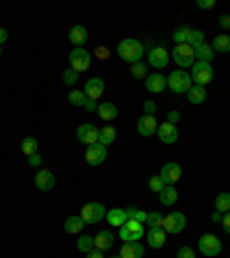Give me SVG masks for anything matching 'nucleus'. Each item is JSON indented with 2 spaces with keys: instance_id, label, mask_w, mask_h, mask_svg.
Masks as SVG:
<instances>
[{
  "instance_id": "nucleus-39",
  "label": "nucleus",
  "mask_w": 230,
  "mask_h": 258,
  "mask_svg": "<svg viewBox=\"0 0 230 258\" xmlns=\"http://www.w3.org/2000/svg\"><path fill=\"white\" fill-rule=\"evenodd\" d=\"M161 221H164V215H159L157 210L147 212V221H145V224L150 226V228H157V226H161Z\"/></svg>"
},
{
  "instance_id": "nucleus-42",
  "label": "nucleus",
  "mask_w": 230,
  "mask_h": 258,
  "mask_svg": "<svg viewBox=\"0 0 230 258\" xmlns=\"http://www.w3.org/2000/svg\"><path fill=\"white\" fill-rule=\"evenodd\" d=\"M177 258H196V251L191 247H180L177 249Z\"/></svg>"
},
{
  "instance_id": "nucleus-2",
  "label": "nucleus",
  "mask_w": 230,
  "mask_h": 258,
  "mask_svg": "<svg viewBox=\"0 0 230 258\" xmlns=\"http://www.w3.org/2000/svg\"><path fill=\"white\" fill-rule=\"evenodd\" d=\"M166 83L171 88V92H177V95H187L189 88L193 86L191 74L187 70H175L171 72V76H166Z\"/></svg>"
},
{
  "instance_id": "nucleus-18",
  "label": "nucleus",
  "mask_w": 230,
  "mask_h": 258,
  "mask_svg": "<svg viewBox=\"0 0 230 258\" xmlns=\"http://www.w3.org/2000/svg\"><path fill=\"white\" fill-rule=\"evenodd\" d=\"M157 136H159V141L161 143H166V145H173L177 141V127L175 124H171V122H164V124H159V129H157Z\"/></svg>"
},
{
  "instance_id": "nucleus-54",
  "label": "nucleus",
  "mask_w": 230,
  "mask_h": 258,
  "mask_svg": "<svg viewBox=\"0 0 230 258\" xmlns=\"http://www.w3.org/2000/svg\"><path fill=\"white\" fill-rule=\"evenodd\" d=\"M111 258H122V256H120V253H118V256H111Z\"/></svg>"
},
{
  "instance_id": "nucleus-21",
  "label": "nucleus",
  "mask_w": 230,
  "mask_h": 258,
  "mask_svg": "<svg viewBox=\"0 0 230 258\" xmlns=\"http://www.w3.org/2000/svg\"><path fill=\"white\" fill-rule=\"evenodd\" d=\"M145 88H147L150 92H164L168 88L166 76L164 74H147V79H145Z\"/></svg>"
},
{
  "instance_id": "nucleus-23",
  "label": "nucleus",
  "mask_w": 230,
  "mask_h": 258,
  "mask_svg": "<svg viewBox=\"0 0 230 258\" xmlns=\"http://www.w3.org/2000/svg\"><path fill=\"white\" fill-rule=\"evenodd\" d=\"M69 42L74 44V48H83V44L88 42V28L86 26H74L69 30Z\"/></svg>"
},
{
  "instance_id": "nucleus-14",
  "label": "nucleus",
  "mask_w": 230,
  "mask_h": 258,
  "mask_svg": "<svg viewBox=\"0 0 230 258\" xmlns=\"http://www.w3.org/2000/svg\"><path fill=\"white\" fill-rule=\"evenodd\" d=\"M104 90H106V83H104V79H97V76L88 79L86 88H83V92H86L88 99H95V102L104 95Z\"/></svg>"
},
{
  "instance_id": "nucleus-8",
  "label": "nucleus",
  "mask_w": 230,
  "mask_h": 258,
  "mask_svg": "<svg viewBox=\"0 0 230 258\" xmlns=\"http://www.w3.org/2000/svg\"><path fill=\"white\" fill-rule=\"evenodd\" d=\"M161 228L166 233H171V235L182 233L184 228H187V217H184V212H171V215H166L164 221H161Z\"/></svg>"
},
{
  "instance_id": "nucleus-41",
  "label": "nucleus",
  "mask_w": 230,
  "mask_h": 258,
  "mask_svg": "<svg viewBox=\"0 0 230 258\" xmlns=\"http://www.w3.org/2000/svg\"><path fill=\"white\" fill-rule=\"evenodd\" d=\"M76 81H79V72H74V70L69 67V70L62 74V83H64V86H74Z\"/></svg>"
},
{
  "instance_id": "nucleus-9",
  "label": "nucleus",
  "mask_w": 230,
  "mask_h": 258,
  "mask_svg": "<svg viewBox=\"0 0 230 258\" xmlns=\"http://www.w3.org/2000/svg\"><path fill=\"white\" fill-rule=\"evenodd\" d=\"M81 219L86 224H97V221L106 219V208L104 203H86L81 208Z\"/></svg>"
},
{
  "instance_id": "nucleus-16",
  "label": "nucleus",
  "mask_w": 230,
  "mask_h": 258,
  "mask_svg": "<svg viewBox=\"0 0 230 258\" xmlns=\"http://www.w3.org/2000/svg\"><path fill=\"white\" fill-rule=\"evenodd\" d=\"M136 129H138L140 136H152V134H157L159 122H157L155 115H140L138 122H136Z\"/></svg>"
},
{
  "instance_id": "nucleus-31",
  "label": "nucleus",
  "mask_w": 230,
  "mask_h": 258,
  "mask_svg": "<svg viewBox=\"0 0 230 258\" xmlns=\"http://www.w3.org/2000/svg\"><path fill=\"white\" fill-rule=\"evenodd\" d=\"M187 95H189V102L198 106V104H203V102H205L207 92H205V88H203V86H191V88H189Z\"/></svg>"
},
{
  "instance_id": "nucleus-12",
  "label": "nucleus",
  "mask_w": 230,
  "mask_h": 258,
  "mask_svg": "<svg viewBox=\"0 0 230 258\" xmlns=\"http://www.w3.org/2000/svg\"><path fill=\"white\" fill-rule=\"evenodd\" d=\"M159 177L164 180V184H175L180 177H182V166L177 164V161H168L164 164L159 171Z\"/></svg>"
},
{
  "instance_id": "nucleus-32",
  "label": "nucleus",
  "mask_w": 230,
  "mask_h": 258,
  "mask_svg": "<svg viewBox=\"0 0 230 258\" xmlns=\"http://www.w3.org/2000/svg\"><path fill=\"white\" fill-rule=\"evenodd\" d=\"M214 205H216V212H221V215L230 212V194L228 191H221L219 196H216Z\"/></svg>"
},
{
  "instance_id": "nucleus-55",
  "label": "nucleus",
  "mask_w": 230,
  "mask_h": 258,
  "mask_svg": "<svg viewBox=\"0 0 230 258\" xmlns=\"http://www.w3.org/2000/svg\"><path fill=\"white\" fill-rule=\"evenodd\" d=\"M0 55H3V46H0Z\"/></svg>"
},
{
  "instance_id": "nucleus-25",
  "label": "nucleus",
  "mask_w": 230,
  "mask_h": 258,
  "mask_svg": "<svg viewBox=\"0 0 230 258\" xmlns=\"http://www.w3.org/2000/svg\"><path fill=\"white\" fill-rule=\"evenodd\" d=\"M97 115L102 120H106V122H111V120L118 118V106L111 102H104V104H99V108H97Z\"/></svg>"
},
{
  "instance_id": "nucleus-29",
  "label": "nucleus",
  "mask_w": 230,
  "mask_h": 258,
  "mask_svg": "<svg viewBox=\"0 0 230 258\" xmlns=\"http://www.w3.org/2000/svg\"><path fill=\"white\" fill-rule=\"evenodd\" d=\"M196 60H200V62H212V60H214V48H212V44L205 42L203 46L196 48Z\"/></svg>"
},
{
  "instance_id": "nucleus-34",
  "label": "nucleus",
  "mask_w": 230,
  "mask_h": 258,
  "mask_svg": "<svg viewBox=\"0 0 230 258\" xmlns=\"http://www.w3.org/2000/svg\"><path fill=\"white\" fill-rule=\"evenodd\" d=\"M76 247H79V251H83V253L92 251V249H95V237H90V235H79V240H76Z\"/></svg>"
},
{
  "instance_id": "nucleus-50",
  "label": "nucleus",
  "mask_w": 230,
  "mask_h": 258,
  "mask_svg": "<svg viewBox=\"0 0 230 258\" xmlns=\"http://www.w3.org/2000/svg\"><path fill=\"white\" fill-rule=\"evenodd\" d=\"M221 226H223V231L230 235V212H225L223 219H221Z\"/></svg>"
},
{
  "instance_id": "nucleus-44",
  "label": "nucleus",
  "mask_w": 230,
  "mask_h": 258,
  "mask_svg": "<svg viewBox=\"0 0 230 258\" xmlns=\"http://www.w3.org/2000/svg\"><path fill=\"white\" fill-rule=\"evenodd\" d=\"M143 115H155V113H157V104L155 102H145L143 104Z\"/></svg>"
},
{
  "instance_id": "nucleus-49",
  "label": "nucleus",
  "mask_w": 230,
  "mask_h": 258,
  "mask_svg": "<svg viewBox=\"0 0 230 258\" xmlns=\"http://www.w3.org/2000/svg\"><path fill=\"white\" fill-rule=\"evenodd\" d=\"M86 111H90V113H97V108H99V104L95 102V99H86Z\"/></svg>"
},
{
  "instance_id": "nucleus-15",
  "label": "nucleus",
  "mask_w": 230,
  "mask_h": 258,
  "mask_svg": "<svg viewBox=\"0 0 230 258\" xmlns=\"http://www.w3.org/2000/svg\"><path fill=\"white\" fill-rule=\"evenodd\" d=\"M166 235H168V233L164 231L161 226H157V228H150V231H145V240H147V247L161 249L164 244H166Z\"/></svg>"
},
{
  "instance_id": "nucleus-17",
  "label": "nucleus",
  "mask_w": 230,
  "mask_h": 258,
  "mask_svg": "<svg viewBox=\"0 0 230 258\" xmlns=\"http://www.w3.org/2000/svg\"><path fill=\"white\" fill-rule=\"evenodd\" d=\"M35 187H37L39 191H51V189L55 187V175L51 171H46V168L37 171V175H35Z\"/></svg>"
},
{
  "instance_id": "nucleus-3",
  "label": "nucleus",
  "mask_w": 230,
  "mask_h": 258,
  "mask_svg": "<svg viewBox=\"0 0 230 258\" xmlns=\"http://www.w3.org/2000/svg\"><path fill=\"white\" fill-rule=\"evenodd\" d=\"M171 58L177 62L180 70H191L193 62H196V48H191L189 44H177V46L173 48Z\"/></svg>"
},
{
  "instance_id": "nucleus-27",
  "label": "nucleus",
  "mask_w": 230,
  "mask_h": 258,
  "mask_svg": "<svg viewBox=\"0 0 230 258\" xmlns=\"http://www.w3.org/2000/svg\"><path fill=\"white\" fill-rule=\"evenodd\" d=\"M83 226H86V221L81 219V217H67V219H64V233L79 235V233L83 231Z\"/></svg>"
},
{
  "instance_id": "nucleus-47",
  "label": "nucleus",
  "mask_w": 230,
  "mask_h": 258,
  "mask_svg": "<svg viewBox=\"0 0 230 258\" xmlns=\"http://www.w3.org/2000/svg\"><path fill=\"white\" fill-rule=\"evenodd\" d=\"M180 118H182V115H180V111H168V120H166V122L177 124V122H180Z\"/></svg>"
},
{
  "instance_id": "nucleus-30",
  "label": "nucleus",
  "mask_w": 230,
  "mask_h": 258,
  "mask_svg": "<svg viewBox=\"0 0 230 258\" xmlns=\"http://www.w3.org/2000/svg\"><path fill=\"white\" fill-rule=\"evenodd\" d=\"M191 35H193V28L182 26V28H177V30L173 32V42H175V46H177V44H189Z\"/></svg>"
},
{
  "instance_id": "nucleus-43",
  "label": "nucleus",
  "mask_w": 230,
  "mask_h": 258,
  "mask_svg": "<svg viewBox=\"0 0 230 258\" xmlns=\"http://www.w3.org/2000/svg\"><path fill=\"white\" fill-rule=\"evenodd\" d=\"M95 55H97V58H99V60H106L108 55H111V51H108V46H97Z\"/></svg>"
},
{
  "instance_id": "nucleus-19",
  "label": "nucleus",
  "mask_w": 230,
  "mask_h": 258,
  "mask_svg": "<svg viewBox=\"0 0 230 258\" xmlns=\"http://www.w3.org/2000/svg\"><path fill=\"white\" fill-rule=\"evenodd\" d=\"M129 221L127 217V210L124 208H113V210H106V224L115 226V228H120V226H124Z\"/></svg>"
},
{
  "instance_id": "nucleus-4",
  "label": "nucleus",
  "mask_w": 230,
  "mask_h": 258,
  "mask_svg": "<svg viewBox=\"0 0 230 258\" xmlns=\"http://www.w3.org/2000/svg\"><path fill=\"white\" fill-rule=\"evenodd\" d=\"M214 79V70H212V62H200V60H196L191 67V81L193 86H207L209 81Z\"/></svg>"
},
{
  "instance_id": "nucleus-37",
  "label": "nucleus",
  "mask_w": 230,
  "mask_h": 258,
  "mask_svg": "<svg viewBox=\"0 0 230 258\" xmlns=\"http://www.w3.org/2000/svg\"><path fill=\"white\" fill-rule=\"evenodd\" d=\"M124 210H127V217L131 221H140V224L147 221V212H143V210H138V208H124Z\"/></svg>"
},
{
  "instance_id": "nucleus-1",
  "label": "nucleus",
  "mask_w": 230,
  "mask_h": 258,
  "mask_svg": "<svg viewBox=\"0 0 230 258\" xmlns=\"http://www.w3.org/2000/svg\"><path fill=\"white\" fill-rule=\"evenodd\" d=\"M118 55H120V60H124V62H129V64L140 62L143 55H145L143 44H140L138 39H134V37L122 39V42L118 44Z\"/></svg>"
},
{
  "instance_id": "nucleus-33",
  "label": "nucleus",
  "mask_w": 230,
  "mask_h": 258,
  "mask_svg": "<svg viewBox=\"0 0 230 258\" xmlns=\"http://www.w3.org/2000/svg\"><path fill=\"white\" fill-rule=\"evenodd\" d=\"M37 148H39V143H37V139H35V136H26V139L21 141V150H23V155H26V157L35 155V152H37Z\"/></svg>"
},
{
  "instance_id": "nucleus-22",
  "label": "nucleus",
  "mask_w": 230,
  "mask_h": 258,
  "mask_svg": "<svg viewBox=\"0 0 230 258\" xmlns=\"http://www.w3.org/2000/svg\"><path fill=\"white\" fill-rule=\"evenodd\" d=\"M113 244H115V235L111 231H99L95 235V249H99V251H108Z\"/></svg>"
},
{
  "instance_id": "nucleus-26",
  "label": "nucleus",
  "mask_w": 230,
  "mask_h": 258,
  "mask_svg": "<svg viewBox=\"0 0 230 258\" xmlns=\"http://www.w3.org/2000/svg\"><path fill=\"white\" fill-rule=\"evenodd\" d=\"M212 48H214V53H230V35L223 32V35H216L212 39Z\"/></svg>"
},
{
  "instance_id": "nucleus-10",
  "label": "nucleus",
  "mask_w": 230,
  "mask_h": 258,
  "mask_svg": "<svg viewBox=\"0 0 230 258\" xmlns=\"http://www.w3.org/2000/svg\"><path fill=\"white\" fill-rule=\"evenodd\" d=\"M90 64H92V55L88 53L86 48H74L69 53V67L74 72H88L90 70Z\"/></svg>"
},
{
  "instance_id": "nucleus-53",
  "label": "nucleus",
  "mask_w": 230,
  "mask_h": 258,
  "mask_svg": "<svg viewBox=\"0 0 230 258\" xmlns=\"http://www.w3.org/2000/svg\"><path fill=\"white\" fill-rule=\"evenodd\" d=\"M5 42H7V30L5 28H0V46H3Z\"/></svg>"
},
{
  "instance_id": "nucleus-36",
  "label": "nucleus",
  "mask_w": 230,
  "mask_h": 258,
  "mask_svg": "<svg viewBox=\"0 0 230 258\" xmlns=\"http://www.w3.org/2000/svg\"><path fill=\"white\" fill-rule=\"evenodd\" d=\"M147 70H150V67H147V62H143V60L134 62L131 64V76H134V79H147Z\"/></svg>"
},
{
  "instance_id": "nucleus-28",
  "label": "nucleus",
  "mask_w": 230,
  "mask_h": 258,
  "mask_svg": "<svg viewBox=\"0 0 230 258\" xmlns=\"http://www.w3.org/2000/svg\"><path fill=\"white\" fill-rule=\"evenodd\" d=\"M115 127H111V124H106V127L99 129V143L104 145V148H108V145L115 143Z\"/></svg>"
},
{
  "instance_id": "nucleus-48",
  "label": "nucleus",
  "mask_w": 230,
  "mask_h": 258,
  "mask_svg": "<svg viewBox=\"0 0 230 258\" xmlns=\"http://www.w3.org/2000/svg\"><path fill=\"white\" fill-rule=\"evenodd\" d=\"M216 5V0H198V7L200 10H212Z\"/></svg>"
},
{
  "instance_id": "nucleus-40",
  "label": "nucleus",
  "mask_w": 230,
  "mask_h": 258,
  "mask_svg": "<svg viewBox=\"0 0 230 258\" xmlns=\"http://www.w3.org/2000/svg\"><path fill=\"white\" fill-rule=\"evenodd\" d=\"M147 187H150V191H155V194H159L161 189L166 187V184H164V180H161L159 175H152L150 177V182H147Z\"/></svg>"
},
{
  "instance_id": "nucleus-51",
  "label": "nucleus",
  "mask_w": 230,
  "mask_h": 258,
  "mask_svg": "<svg viewBox=\"0 0 230 258\" xmlns=\"http://www.w3.org/2000/svg\"><path fill=\"white\" fill-rule=\"evenodd\" d=\"M86 258H106V256H104V251H99V249H92V251L86 253Z\"/></svg>"
},
{
  "instance_id": "nucleus-13",
  "label": "nucleus",
  "mask_w": 230,
  "mask_h": 258,
  "mask_svg": "<svg viewBox=\"0 0 230 258\" xmlns=\"http://www.w3.org/2000/svg\"><path fill=\"white\" fill-rule=\"evenodd\" d=\"M106 157H108V150L104 148L102 143L88 145V150H86V161L90 164V166H102L104 161H106Z\"/></svg>"
},
{
  "instance_id": "nucleus-38",
  "label": "nucleus",
  "mask_w": 230,
  "mask_h": 258,
  "mask_svg": "<svg viewBox=\"0 0 230 258\" xmlns=\"http://www.w3.org/2000/svg\"><path fill=\"white\" fill-rule=\"evenodd\" d=\"M203 44H205V32L203 30H193L191 39H189V46H191V48H198V46H203Z\"/></svg>"
},
{
  "instance_id": "nucleus-6",
  "label": "nucleus",
  "mask_w": 230,
  "mask_h": 258,
  "mask_svg": "<svg viewBox=\"0 0 230 258\" xmlns=\"http://www.w3.org/2000/svg\"><path fill=\"white\" fill-rule=\"evenodd\" d=\"M147 67H155V70H164V67H168V62H171V53L166 51V46H161V44H157V46H152L150 51H147Z\"/></svg>"
},
{
  "instance_id": "nucleus-20",
  "label": "nucleus",
  "mask_w": 230,
  "mask_h": 258,
  "mask_svg": "<svg viewBox=\"0 0 230 258\" xmlns=\"http://www.w3.org/2000/svg\"><path fill=\"white\" fill-rule=\"evenodd\" d=\"M145 253V247L140 242H122L120 247V256L122 258H143Z\"/></svg>"
},
{
  "instance_id": "nucleus-52",
  "label": "nucleus",
  "mask_w": 230,
  "mask_h": 258,
  "mask_svg": "<svg viewBox=\"0 0 230 258\" xmlns=\"http://www.w3.org/2000/svg\"><path fill=\"white\" fill-rule=\"evenodd\" d=\"M221 219H223V215H221V212H212V221H214V224H221Z\"/></svg>"
},
{
  "instance_id": "nucleus-5",
  "label": "nucleus",
  "mask_w": 230,
  "mask_h": 258,
  "mask_svg": "<svg viewBox=\"0 0 230 258\" xmlns=\"http://www.w3.org/2000/svg\"><path fill=\"white\" fill-rule=\"evenodd\" d=\"M118 237L122 242H138L140 237H145V224L129 219L127 224L118 228Z\"/></svg>"
},
{
  "instance_id": "nucleus-46",
  "label": "nucleus",
  "mask_w": 230,
  "mask_h": 258,
  "mask_svg": "<svg viewBox=\"0 0 230 258\" xmlns=\"http://www.w3.org/2000/svg\"><path fill=\"white\" fill-rule=\"evenodd\" d=\"M219 26L223 28V30H230V14H221L219 16Z\"/></svg>"
},
{
  "instance_id": "nucleus-45",
  "label": "nucleus",
  "mask_w": 230,
  "mask_h": 258,
  "mask_svg": "<svg viewBox=\"0 0 230 258\" xmlns=\"http://www.w3.org/2000/svg\"><path fill=\"white\" fill-rule=\"evenodd\" d=\"M28 164H30V166H42V155H39V152L30 155L28 157Z\"/></svg>"
},
{
  "instance_id": "nucleus-7",
  "label": "nucleus",
  "mask_w": 230,
  "mask_h": 258,
  "mask_svg": "<svg viewBox=\"0 0 230 258\" xmlns=\"http://www.w3.org/2000/svg\"><path fill=\"white\" fill-rule=\"evenodd\" d=\"M198 251L207 258H216L221 253V240L216 235H212V233H205L198 240Z\"/></svg>"
},
{
  "instance_id": "nucleus-11",
  "label": "nucleus",
  "mask_w": 230,
  "mask_h": 258,
  "mask_svg": "<svg viewBox=\"0 0 230 258\" xmlns=\"http://www.w3.org/2000/svg\"><path fill=\"white\" fill-rule=\"evenodd\" d=\"M76 139H79L83 145H95V143H99V129L90 122H83V124H79V129H76Z\"/></svg>"
},
{
  "instance_id": "nucleus-24",
  "label": "nucleus",
  "mask_w": 230,
  "mask_h": 258,
  "mask_svg": "<svg viewBox=\"0 0 230 258\" xmlns=\"http://www.w3.org/2000/svg\"><path fill=\"white\" fill-rule=\"evenodd\" d=\"M177 199H180V194H177V189L173 187V184H166V187L159 191V203L161 205H168V208H171V205L177 203Z\"/></svg>"
},
{
  "instance_id": "nucleus-35",
  "label": "nucleus",
  "mask_w": 230,
  "mask_h": 258,
  "mask_svg": "<svg viewBox=\"0 0 230 258\" xmlns=\"http://www.w3.org/2000/svg\"><path fill=\"white\" fill-rule=\"evenodd\" d=\"M67 99H69V104L71 106H86V92L83 90H71L69 95H67Z\"/></svg>"
}]
</instances>
